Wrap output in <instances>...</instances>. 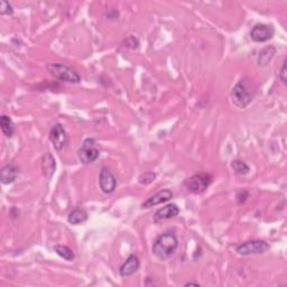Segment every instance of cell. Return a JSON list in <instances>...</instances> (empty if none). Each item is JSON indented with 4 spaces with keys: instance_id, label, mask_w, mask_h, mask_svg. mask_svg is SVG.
Returning <instances> with one entry per match:
<instances>
[{
    "instance_id": "3",
    "label": "cell",
    "mask_w": 287,
    "mask_h": 287,
    "mask_svg": "<svg viewBox=\"0 0 287 287\" xmlns=\"http://www.w3.org/2000/svg\"><path fill=\"white\" fill-rule=\"evenodd\" d=\"M78 156L80 162L84 165H89L97 161L99 156H100V150H99L95 138H87V139H84L78 152Z\"/></svg>"
},
{
    "instance_id": "14",
    "label": "cell",
    "mask_w": 287,
    "mask_h": 287,
    "mask_svg": "<svg viewBox=\"0 0 287 287\" xmlns=\"http://www.w3.org/2000/svg\"><path fill=\"white\" fill-rule=\"evenodd\" d=\"M42 169H43V175L45 176L47 180H51L52 176L55 173V169H56V163H55V159L51 154H46V155L43 156Z\"/></svg>"
},
{
    "instance_id": "9",
    "label": "cell",
    "mask_w": 287,
    "mask_h": 287,
    "mask_svg": "<svg viewBox=\"0 0 287 287\" xmlns=\"http://www.w3.org/2000/svg\"><path fill=\"white\" fill-rule=\"evenodd\" d=\"M275 35V28L272 25L257 24L250 31V38L256 43H265L272 40Z\"/></svg>"
},
{
    "instance_id": "4",
    "label": "cell",
    "mask_w": 287,
    "mask_h": 287,
    "mask_svg": "<svg viewBox=\"0 0 287 287\" xmlns=\"http://www.w3.org/2000/svg\"><path fill=\"white\" fill-rule=\"evenodd\" d=\"M212 183V176L208 173H198L185 181V189L193 194H202Z\"/></svg>"
},
{
    "instance_id": "2",
    "label": "cell",
    "mask_w": 287,
    "mask_h": 287,
    "mask_svg": "<svg viewBox=\"0 0 287 287\" xmlns=\"http://www.w3.org/2000/svg\"><path fill=\"white\" fill-rule=\"evenodd\" d=\"M47 71L54 79L68 83H80L81 76L74 69L62 63H49L47 65Z\"/></svg>"
},
{
    "instance_id": "18",
    "label": "cell",
    "mask_w": 287,
    "mask_h": 287,
    "mask_svg": "<svg viewBox=\"0 0 287 287\" xmlns=\"http://www.w3.org/2000/svg\"><path fill=\"white\" fill-rule=\"evenodd\" d=\"M231 167L235 170V173L238 175H247L250 172V167L241 159H234L231 162Z\"/></svg>"
},
{
    "instance_id": "1",
    "label": "cell",
    "mask_w": 287,
    "mask_h": 287,
    "mask_svg": "<svg viewBox=\"0 0 287 287\" xmlns=\"http://www.w3.org/2000/svg\"><path fill=\"white\" fill-rule=\"evenodd\" d=\"M179 239L173 233H164L155 239L152 247V251L158 259L165 261L169 258L178 249Z\"/></svg>"
},
{
    "instance_id": "6",
    "label": "cell",
    "mask_w": 287,
    "mask_h": 287,
    "mask_svg": "<svg viewBox=\"0 0 287 287\" xmlns=\"http://www.w3.org/2000/svg\"><path fill=\"white\" fill-rule=\"evenodd\" d=\"M270 246L264 240H249L242 242L241 245L237 246L236 251L240 256H250V255H262L269 250Z\"/></svg>"
},
{
    "instance_id": "15",
    "label": "cell",
    "mask_w": 287,
    "mask_h": 287,
    "mask_svg": "<svg viewBox=\"0 0 287 287\" xmlns=\"http://www.w3.org/2000/svg\"><path fill=\"white\" fill-rule=\"evenodd\" d=\"M88 219H89V214H88L85 210L81 208H76L74 210H72V211L69 213L68 221L69 223L73 225H79L84 223Z\"/></svg>"
},
{
    "instance_id": "7",
    "label": "cell",
    "mask_w": 287,
    "mask_h": 287,
    "mask_svg": "<svg viewBox=\"0 0 287 287\" xmlns=\"http://www.w3.org/2000/svg\"><path fill=\"white\" fill-rule=\"evenodd\" d=\"M49 140L56 151H62L68 145L69 136L63 125L55 124L49 130Z\"/></svg>"
},
{
    "instance_id": "11",
    "label": "cell",
    "mask_w": 287,
    "mask_h": 287,
    "mask_svg": "<svg viewBox=\"0 0 287 287\" xmlns=\"http://www.w3.org/2000/svg\"><path fill=\"white\" fill-rule=\"evenodd\" d=\"M179 214H180V208L176 206V204L170 203L161 209H158L155 212V215H154V220H155V222L164 221V220H168L178 217Z\"/></svg>"
},
{
    "instance_id": "19",
    "label": "cell",
    "mask_w": 287,
    "mask_h": 287,
    "mask_svg": "<svg viewBox=\"0 0 287 287\" xmlns=\"http://www.w3.org/2000/svg\"><path fill=\"white\" fill-rule=\"evenodd\" d=\"M270 49H272V46L264 48L263 51H262L261 53H259L258 64L261 65V66H266V65L270 62V60L273 59V56H274V54H275V51H276V49L274 48L272 52H269Z\"/></svg>"
},
{
    "instance_id": "12",
    "label": "cell",
    "mask_w": 287,
    "mask_h": 287,
    "mask_svg": "<svg viewBox=\"0 0 287 287\" xmlns=\"http://www.w3.org/2000/svg\"><path fill=\"white\" fill-rule=\"evenodd\" d=\"M139 266L140 262L138 257L135 255H130L120 266L119 274L120 276H123V277H128V276L134 275L137 270L139 269Z\"/></svg>"
},
{
    "instance_id": "10",
    "label": "cell",
    "mask_w": 287,
    "mask_h": 287,
    "mask_svg": "<svg viewBox=\"0 0 287 287\" xmlns=\"http://www.w3.org/2000/svg\"><path fill=\"white\" fill-rule=\"evenodd\" d=\"M170 198H173V192L170 190H162L155 193V194L152 195L151 197H148L147 200L141 204V208L148 209L155 206H159V204L169 201Z\"/></svg>"
},
{
    "instance_id": "5",
    "label": "cell",
    "mask_w": 287,
    "mask_h": 287,
    "mask_svg": "<svg viewBox=\"0 0 287 287\" xmlns=\"http://www.w3.org/2000/svg\"><path fill=\"white\" fill-rule=\"evenodd\" d=\"M231 100L238 108H246L252 101V93L244 80L236 83L230 92Z\"/></svg>"
},
{
    "instance_id": "20",
    "label": "cell",
    "mask_w": 287,
    "mask_h": 287,
    "mask_svg": "<svg viewBox=\"0 0 287 287\" xmlns=\"http://www.w3.org/2000/svg\"><path fill=\"white\" fill-rule=\"evenodd\" d=\"M155 179H156V174L154 172H145L139 176L138 182H139V183L142 185H148V184H151Z\"/></svg>"
},
{
    "instance_id": "22",
    "label": "cell",
    "mask_w": 287,
    "mask_h": 287,
    "mask_svg": "<svg viewBox=\"0 0 287 287\" xmlns=\"http://www.w3.org/2000/svg\"><path fill=\"white\" fill-rule=\"evenodd\" d=\"M278 78L281 81V83L284 85L286 84V62L284 61L283 65H281V69L279 71V74H278Z\"/></svg>"
},
{
    "instance_id": "23",
    "label": "cell",
    "mask_w": 287,
    "mask_h": 287,
    "mask_svg": "<svg viewBox=\"0 0 287 287\" xmlns=\"http://www.w3.org/2000/svg\"><path fill=\"white\" fill-rule=\"evenodd\" d=\"M192 285H194V286H200V284H197V283H192V281H189V283H186L185 286H192Z\"/></svg>"
},
{
    "instance_id": "8",
    "label": "cell",
    "mask_w": 287,
    "mask_h": 287,
    "mask_svg": "<svg viewBox=\"0 0 287 287\" xmlns=\"http://www.w3.org/2000/svg\"><path fill=\"white\" fill-rule=\"evenodd\" d=\"M99 186L104 194H111L117 189V179L108 167H102L100 170Z\"/></svg>"
},
{
    "instance_id": "17",
    "label": "cell",
    "mask_w": 287,
    "mask_h": 287,
    "mask_svg": "<svg viewBox=\"0 0 287 287\" xmlns=\"http://www.w3.org/2000/svg\"><path fill=\"white\" fill-rule=\"evenodd\" d=\"M0 128H2L3 134L7 138H10L14 135L15 129H14L13 120L6 114H3L2 118H0Z\"/></svg>"
},
{
    "instance_id": "21",
    "label": "cell",
    "mask_w": 287,
    "mask_h": 287,
    "mask_svg": "<svg viewBox=\"0 0 287 287\" xmlns=\"http://www.w3.org/2000/svg\"><path fill=\"white\" fill-rule=\"evenodd\" d=\"M14 13V9H13V6L10 5L9 3L7 2H3L2 3V9H0V14H2L3 16L4 15H13Z\"/></svg>"
},
{
    "instance_id": "13",
    "label": "cell",
    "mask_w": 287,
    "mask_h": 287,
    "mask_svg": "<svg viewBox=\"0 0 287 287\" xmlns=\"http://www.w3.org/2000/svg\"><path fill=\"white\" fill-rule=\"evenodd\" d=\"M19 175V168L15 166L14 164H7L0 170V181L2 183L7 185L12 184L18 178Z\"/></svg>"
},
{
    "instance_id": "16",
    "label": "cell",
    "mask_w": 287,
    "mask_h": 287,
    "mask_svg": "<svg viewBox=\"0 0 287 287\" xmlns=\"http://www.w3.org/2000/svg\"><path fill=\"white\" fill-rule=\"evenodd\" d=\"M54 251L58 253V255L61 257V258H63L65 259L66 262H73L74 259H75V255H74V251L71 249L70 247L68 246H64V245H56V246H54Z\"/></svg>"
}]
</instances>
